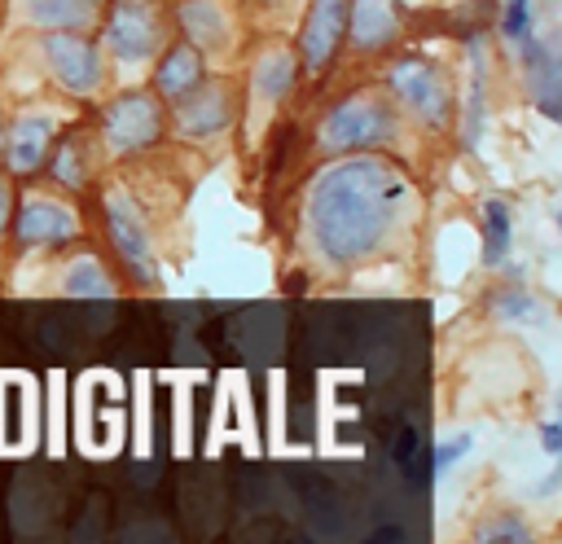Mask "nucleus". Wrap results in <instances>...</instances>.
Wrapping results in <instances>:
<instances>
[{
	"label": "nucleus",
	"mask_w": 562,
	"mask_h": 544,
	"mask_svg": "<svg viewBox=\"0 0 562 544\" xmlns=\"http://www.w3.org/2000/svg\"><path fill=\"white\" fill-rule=\"evenodd\" d=\"M558 408H562V404H558Z\"/></svg>",
	"instance_id": "nucleus-28"
},
{
	"label": "nucleus",
	"mask_w": 562,
	"mask_h": 544,
	"mask_svg": "<svg viewBox=\"0 0 562 544\" xmlns=\"http://www.w3.org/2000/svg\"><path fill=\"white\" fill-rule=\"evenodd\" d=\"M558 228H562V206H558Z\"/></svg>",
	"instance_id": "nucleus-27"
},
{
	"label": "nucleus",
	"mask_w": 562,
	"mask_h": 544,
	"mask_svg": "<svg viewBox=\"0 0 562 544\" xmlns=\"http://www.w3.org/2000/svg\"><path fill=\"white\" fill-rule=\"evenodd\" d=\"M9 215H13V189L0 180V237H4V228H9Z\"/></svg>",
	"instance_id": "nucleus-25"
},
{
	"label": "nucleus",
	"mask_w": 562,
	"mask_h": 544,
	"mask_svg": "<svg viewBox=\"0 0 562 544\" xmlns=\"http://www.w3.org/2000/svg\"><path fill=\"white\" fill-rule=\"evenodd\" d=\"M347 26H351L356 48H382L395 31V9H391V0H351Z\"/></svg>",
	"instance_id": "nucleus-15"
},
{
	"label": "nucleus",
	"mask_w": 562,
	"mask_h": 544,
	"mask_svg": "<svg viewBox=\"0 0 562 544\" xmlns=\"http://www.w3.org/2000/svg\"><path fill=\"white\" fill-rule=\"evenodd\" d=\"M176 18H180L184 39L198 53H211V48H224L228 44V18H224L220 0H184L176 9Z\"/></svg>",
	"instance_id": "nucleus-14"
},
{
	"label": "nucleus",
	"mask_w": 562,
	"mask_h": 544,
	"mask_svg": "<svg viewBox=\"0 0 562 544\" xmlns=\"http://www.w3.org/2000/svg\"><path fill=\"white\" fill-rule=\"evenodd\" d=\"M105 0H22L26 22L40 31H88Z\"/></svg>",
	"instance_id": "nucleus-13"
},
{
	"label": "nucleus",
	"mask_w": 562,
	"mask_h": 544,
	"mask_svg": "<svg viewBox=\"0 0 562 544\" xmlns=\"http://www.w3.org/2000/svg\"><path fill=\"white\" fill-rule=\"evenodd\" d=\"M202 79H206L202 53H198L189 39H180V44H167V48H162L158 70H154V92H158V101H180V97H189Z\"/></svg>",
	"instance_id": "nucleus-12"
},
{
	"label": "nucleus",
	"mask_w": 562,
	"mask_h": 544,
	"mask_svg": "<svg viewBox=\"0 0 562 544\" xmlns=\"http://www.w3.org/2000/svg\"><path fill=\"white\" fill-rule=\"evenodd\" d=\"M176 105V127L180 136H193V140H206L215 132H224L233 123V92L224 83H198L189 97L171 101Z\"/></svg>",
	"instance_id": "nucleus-11"
},
{
	"label": "nucleus",
	"mask_w": 562,
	"mask_h": 544,
	"mask_svg": "<svg viewBox=\"0 0 562 544\" xmlns=\"http://www.w3.org/2000/svg\"><path fill=\"white\" fill-rule=\"evenodd\" d=\"M479 540H487V544H522V540H531V531H527L522 518H496V522H487L479 531Z\"/></svg>",
	"instance_id": "nucleus-22"
},
{
	"label": "nucleus",
	"mask_w": 562,
	"mask_h": 544,
	"mask_svg": "<svg viewBox=\"0 0 562 544\" xmlns=\"http://www.w3.org/2000/svg\"><path fill=\"white\" fill-rule=\"evenodd\" d=\"M105 53L119 66H140L154 61L162 48V18L149 0H114V9L105 13Z\"/></svg>",
	"instance_id": "nucleus-5"
},
{
	"label": "nucleus",
	"mask_w": 562,
	"mask_h": 544,
	"mask_svg": "<svg viewBox=\"0 0 562 544\" xmlns=\"http://www.w3.org/2000/svg\"><path fill=\"white\" fill-rule=\"evenodd\" d=\"M105 233H110V246H114L119 263L132 272V281L158 285V254H154L145 215L127 193H110L105 197Z\"/></svg>",
	"instance_id": "nucleus-6"
},
{
	"label": "nucleus",
	"mask_w": 562,
	"mask_h": 544,
	"mask_svg": "<svg viewBox=\"0 0 562 544\" xmlns=\"http://www.w3.org/2000/svg\"><path fill=\"white\" fill-rule=\"evenodd\" d=\"M48 167H53V180L61 189H83L88 184V145H83V136H70L57 149H48Z\"/></svg>",
	"instance_id": "nucleus-19"
},
{
	"label": "nucleus",
	"mask_w": 562,
	"mask_h": 544,
	"mask_svg": "<svg viewBox=\"0 0 562 544\" xmlns=\"http://www.w3.org/2000/svg\"><path fill=\"white\" fill-rule=\"evenodd\" d=\"M61 294H70V298H110L114 294V281L105 276V268L92 254H79L61 272Z\"/></svg>",
	"instance_id": "nucleus-18"
},
{
	"label": "nucleus",
	"mask_w": 562,
	"mask_h": 544,
	"mask_svg": "<svg viewBox=\"0 0 562 544\" xmlns=\"http://www.w3.org/2000/svg\"><path fill=\"white\" fill-rule=\"evenodd\" d=\"M79 237V215L75 206H66L61 197H44V193H26L13 219V241L22 250H57L70 246Z\"/></svg>",
	"instance_id": "nucleus-7"
},
{
	"label": "nucleus",
	"mask_w": 562,
	"mask_h": 544,
	"mask_svg": "<svg viewBox=\"0 0 562 544\" xmlns=\"http://www.w3.org/2000/svg\"><path fill=\"white\" fill-rule=\"evenodd\" d=\"M404 197V175L378 158H342L321 167L307 189V233L316 254L329 268H356L373 259L386 246Z\"/></svg>",
	"instance_id": "nucleus-1"
},
{
	"label": "nucleus",
	"mask_w": 562,
	"mask_h": 544,
	"mask_svg": "<svg viewBox=\"0 0 562 544\" xmlns=\"http://www.w3.org/2000/svg\"><path fill=\"white\" fill-rule=\"evenodd\" d=\"M44 70L66 97H92L105 83V57L101 44H92L83 31H44L40 39Z\"/></svg>",
	"instance_id": "nucleus-3"
},
{
	"label": "nucleus",
	"mask_w": 562,
	"mask_h": 544,
	"mask_svg": "<svg viewBox=\"0 0 562 544\" xmlns=\"http://www.w3.org/2000/svg\"><path fill=\"white\" fill-rule=\"evenodd\" d=\"M378 540H400V526H378Z\"/></svg>",
	"instance_id": "nucleus-26"
},
{
	"label": "nucleus",
	"mask_w": 562,
	"mask_h": 544,
	"mask_svg": "<svg viewBox=\"0 0 562 544\" xmlns=\"http://www.w3.org/2000/svg\"><path fill=\"white\" fill-rule=\"evenodd\" d=\"M321 149L325 154H360V149H378L386 140H395V114L386 101L369 97V92H356V97H342L321 132H316Z\"/></svg>",
	"instance_id": "nucleus-2"
},
{
	"label": "nucleus",
	"mask_w": 562,
	"mask_h": 544,
	"mask_svg": "<svg viewBox=\"0 0 562 544\" xmlns=\"http://www.w3.org/2000/svg\"><path fill=\"white\" fill-rule=\"evenodd\" d=\"M347 9H351V0H312L303 31H299V61L307 75L325 70L329 57L338 53L342 31H347Z\"/></svg>",
	"instance_id": "nucleus-10"
},
{
	"label": "nucleus",
	"mask_w": 562,
	"mask_h": 544,
	"mask_svg": "<svg viewBox=\"0 0 562 544\" xmlns=\"http://www.w3.org/2000/svg\"><path fill=\"white\" fill-rule=\"evenodd\" d=\"M540 447H544L553 461H562V421H544V426H540Z\"/></svg>",
	"instance_id": "nucleus-24"
},
{
	"label": "nucleus",
	"mask_w": 562,
	"mask_h": 544,
	"mask_svg": "<svg viewBox=\"0 0 562 544\" xmlns=\"http://www.w3.org/2000/svg\"><path fill=\"white\" fill-rule=\"evenodd\" d=\"M492 311H496L501 320H531V316H540V303H536L527 290L509 285V290H501V294L492 298Z\"/></svg>",
	"instance_id": "nucleus-20"
},
{
	"label": "nucleus",
	"mask_w": 562,
	"mask_h": 544,
	"mask_svg": "<svg viewBox=\"0 0 562 544\" xmlns=\"http://www.w3.org/2000/svg\"><path fill=\"white\" fill-rule=\"evenodd\" d=\"M162 136V101L158 92H119L105 110H101V145L119 158L127 154H145L149 145H158Z\"/></svg>",
	"instance_id": "nucleus-4"
},
{
	"label": "nucleus",
	"mask_w": 562,
	"mask_h": 544,
	"mask_svg": "<svg viewBox=\"0 0 562 544\" xmlns=\"http://www.w3.org/2000/svg\"><path fill=\"white\" fill-rule=\"evenodd\" d=\"M470 443H474L470 434H457V439H443V443L435 447V474H448V469H452V465H457V461H461V456L470 452Z\"/></svg>",
	"instance_id": "nucleus-23"
},
{
	"label": "nucleus",
	"mask_w": 562,
	"mask_h": 544,
	"mask_svg": "<svg viewBox=\"0 0 562 544\" xmlns=\"http://www.w3.org/2000/svg\"><path fill=\"white\" fill-rule=\"evenodd\" d=\"M294 79H299V70H294V57L290 53H263L259 61H255V97H263L268 105H277L290 88H294Z\"/></svg>",
	"instance_id": "nucleus-17"
},
{
	"label": "nucleus",
	"mask_w": 562,
	"mask_h": 544,
	"mask_svg": "<svg viewBox=\"0 0 562 544\" xmlns=\"http://www.w3.org/2000/svg\"><path fill=\"white\" fill-rule=\"evenodd\" d=\"M57 140V118L44 114V110H26V114H13L0 132V158H4V171L9 175H31L48 162V149Z\"/></svg>",
	"instance_id": "nucleus-9"
},
{
	"label": "nucleus",
	"mask_w": 562,
	"mask_h": 544,
	"mask_svg": "<svg viewBox=\"0 0 562 544\" xmlns=\"http://www.w3.org/2000/svg\"><path fill=\"white\" fill-rule=\"evenodd\" d=\"M386 88H391L417 118H426L430 127H439V123L448 118V110H452V97H448L443 75H439L430 61H422V57H400V61L391 66V75H386Z\"/></svg>",
	"instance_id": "nucleus-8"
},
{
	"label": "nucleus",
	"mask_w": 562,
	"mask_h": 544,
	"mask_svg": "<svg viewBox=\"0 0 562 544\" xmlns=\"http://www.w3.org/2000/svg\"><path fill=\"white\" fill-rule=\"evenodd\" d=\"M501 35L522 44L531 35V0H509L505 13H501Z\"/></svg>",
	"instance_id": "nucleus-21"
},
{
	"label": "nucleus",
	"mask_w": 562,
	"mask_h": 544,
	"mask_svg": "<svg viewBox=\"0 0 562 544\" xmlns=\"http://www.w3.org/2000/svg\"><path fill=\"white\" fill-rule=\"evenodd\" d=\"M509 241H514L509 206L501 197H487L483 202V263L487 268H501L509 259Z\"/></svg>",
	"instance_id": "nucleus-16"
}]
</instances>
